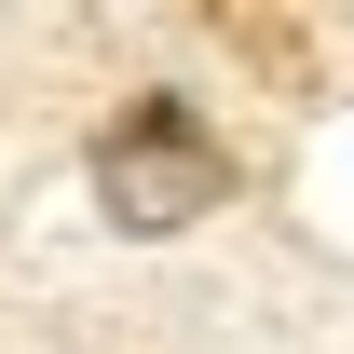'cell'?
<instances>
[{
	"label": "cell",
	"instance_id": "obj_1",
	"mask_svg": "<svg viewBox=\"0 0 354 354\" xmlns=\"http://www.w3.org/2000/svg\"><path fill=\"white\" fill-rule=\"evenodd\" d=\"M205 205H232L218 123H205L191 95H123L109 136H95V218L136 232V245H164V232H191Z\"/></svg>",
	"mask_w": 354,
	"mask_h": 354
}]
</instances>
